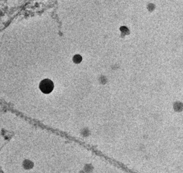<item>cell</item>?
I'll return each mask as SVG.
<instances>
[{
    "mask_svg": "<svg viewBox=\"0 0 183 173\" xmlns=\"http://www.w3.org/2000/svg\"><path fill=\"white\" fill-rule=\"evenodd\" d=\"M54 84L53 82L49 79L42 80L40 84V89L42 93L49 94L52 92L54 89Z\"/></svg>",
    "mask_w": 183,
    "mask_h": 173,
    "instance_id": "1",
    "label": "cell"
},
{
    "mask_svg": "<svg viewBox=\"0 0 183 173\" xmlns=\"http://www.w3.org/2000/svg\"><path fill=\"white\" fill-rule=\"evenodd\" d=\"M22 167L25 170H30L33 169L34 167V163L33 161L29 159H25L23 160L22 164Z\"/></svg>",
    "mask_w": 183,
    "mask_h": 173,
    "instance_id": "2",
    "label": "cell"
},
{
    "mask_svg": "<svg viewBox=\"0 0 183 173\" xmlns=\"http://www.w3.org/2000/svg\"><path fill=\"white\" fill-rule=\"evenodd\" d=\"M82 61V57L79 55H76L73 57V61L76 64H79Z\"/></svg>",
    "mask_w": 183,
    "mask_h": 173,
    "instance_id": "3",
    "label": "cell"
},
{
    "mask_svg": "<svg viewBox=\"0 0 183 173\" xmlns=\"http://www.w3.org/2000/svg\"><path fill=\"white\" fill-rule=\"evenodd\" d=\"M85 169V171H86V172H89V171L91 170V167L89 165L86 166Z\"/></svg>",
    "mask_w": 183,
    "mask_h": 173,
    "instance_id": "4",
    "label": "cell"
}]
</instances>
